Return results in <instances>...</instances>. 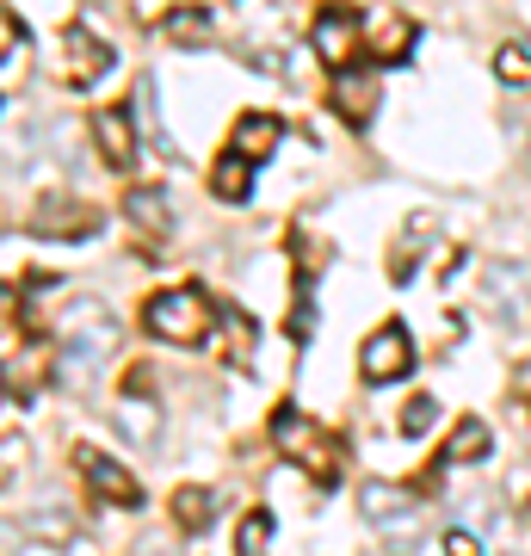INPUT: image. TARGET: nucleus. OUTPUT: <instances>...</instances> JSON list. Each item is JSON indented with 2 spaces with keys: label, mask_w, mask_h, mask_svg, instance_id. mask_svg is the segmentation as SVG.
Wrapping results in <instances>:
<instances>
[{
  "label": "nucleus",
  "mask_w": 531,
  "mask_h": 556,
  "mask_svg": "<svg viewBox=\"0 0 531 556\" xmlns=\"http://www.w3.org/2000/svg\"><path fill=\"white\" fill-rule=\"evenodd\" d=\"M278 137H285V124H278L273 112H248V118L236 124V142H229V149L248 155V161H266L278 149Z\"/></svg>",
  "instance_id": "nucleus-10"
},
{
  "label": "nucleus",
  "mask_w": 531,
  "mask_h": 556,
  "mask_svg": "<svg viewBox=\"0 0 531 556\" xmlns=\"http://www.w3.org/2000/svg\"><path fill=\"white\" fill-rule=\"evenodd\" d=\"M31 229H43V236H93L99 211H75V199H43L31 211Z\"/></svg>",
  "instance_id": "nucleus-8"
},
{
  "label": "nucleus",
  "mask_w": 531,
  "mask_h": 556,
  "mask_svg": "<svg viewBox=\"0 0 531 556\" xmlns=\"http://www.w3.org/2000/svg\"><path fill=\"white\" fill-rule=\"evenodd\" d=\"M149 334L174 340V346H198V340L211 334V303L198 298V291H161L149 303Z\"/></svg>",
  "instance_id": "nucleus-2"
},
{
  "label": "nucleus",
  "mask_w": 531,
  "mask_h": 556,
  "mask_svg": "<svg viewBox=\"0 0 531 556\" xmlns=\"http://www.w3.org/2000/svg\"><path fill=\"white\" fill-rule=\"evenodd\" d=\"M494 68H501V80H531V56L519 50V43H507V50L494 56Z\"/></svg>",
  "instance_id": "nucleus-21"
},
{
  "label": "nucleus",
  "mask_w": 531,
  "mask_h": 556,
  "mask_svg": "<svg viewBox=\"0 0 531 556\" xmlns=\"http://www.w3.org/2000/svg\"><path fill=\"white\" fill-rule=\"evenodd\" d=\"M118 353V321L93 309V303H75L68 309V328H62V383H93Z\"/></svg>",
  "instance_id": "nucleus-1"
},
{
  "label": "nucleus",
  "mask_w": 531,
  "mask_h": 556,
  "mask_svg": "<svg viewBox=\"0 0 531 556\" xmlns=\"http://www.w3.org/2000/svg\"><path fill=\"white\" fill-rule=\"evenodd\" d=\"M358 38H365L358 13H346V7H321V20H315V56L328 62V68H353Z\"/></svg>",
  "instance_id": "nucleus-5"
},
{
  "label": "nucleus",
  "mask_w": 531,
  "mask_h": 556,
  "mask_svg": "<svg viewBox=\"0 0 531 556\" xmlns=\"http://www.w3.org/2000/svg\"><path fill=\"white\" fill-rule=\"evenodd\" d=\"M248 167H254V161H248V155H236V149H229V161H223V167H217V179H211V186H217L223 199H248Z\"/></svg>",
  "instance_id": "nucleus-18"
},
{
  "label": "nucleus",
  "mask_w": 531,
  "mask_h": 556,
  "mask_svg": "<svg viewBox=\"0 0 531 556\" xmlns=\"http://www.w3.org/2000/svg\"><path fill=\"white\" fill-rule=\"evenodd\" d=\"M118 427L137 439H155V408H142V402H124L118 408Z\"/></svg>",
  "instance_id": "nucleus-20"
},
{
  "label": "nucleus",
  "mask_w": 531,
  "mask_h": 556,
  "mask_svg": "<svg viewBox=\"0 0 531 556\" xmlns=\"http://www.w3.org/2000/svg\"><path fill=\"white\" fill-rule=\"evenodd\" d=\"M402 43H408V25H390V31H383V50H390V56H395Z\"/></svg>",
  "instance_id": "nucleus-25"
},
{
  "label": "nucleus",
  "mask_w": 531,
  "mask_h": 556,
  "mask_svg": "<svg viewBox=\"0 0 531 556\" xmlns=\"http://www.w3.org/2000/svg\"><path fill=\"white\" fill-rule=\"evenodd\" d=\"M266 538H273V519H266V514H254L248 526H241V538H236V544H241V551H260Z\"/></svg>",
  "instance_id": "nucleus-23"
},
{
  "label": "nucleus",
  "mask_w": 531,
  "mask_h": 556,
  "mask_svg": "<svg viewBox=\"0 0 531 556\" xmlns=\"http://www.w3.org/2000/svg\"><path fill=\"white\" fill-rule=\"evenodd\" d=\"M482 303H489V316L513 334H531V278L507 260H494L489 273H482Z\"/></svg>",
  "instance_id": "nucleus-3"
},
{
  "label": "nucleus",
  "mask_w": 531,
  "mask_h": 556,
  "mask_svg": "<svg viewBox=\"0 0 531 556\" xmlns=\"http://www.w3.org/2000/svg\"><path fill=\"white\" fill-rule=\"evenodd\" d=\"M433 396H420V402H408V415H402V427H408V433H427V427H433Z\"/></svg>",
  "instance_id": "nucleus-22"
},
{
  "label": "nucleus",
  "mask_w": 531,
  "mask_h": 556,
  "mask_svg": "<svg viewBox=\"0 0 531 556\" xmlns=\"http://www.w3.org/2000/svg\"><path fill=\"white\" fill-rule=\"evenodd\" d=\"M174 514H179V526H186V532H204V526H211V495H204V489H179Z\"/></svg>",
  "instance_id": "nucleus-17"
},
{
  "label": "nucleus",
  "mask_w": 531,
  "mask_h": 556,
  "mask_svg": "<svg viewBox=\"0 0 531 556\" xmlns=\"http://www.w3.org/2000/svg\"><path fill=\"white\" fill-rule=\"evenodd\" d=\"M445 551L470 556V551H482V544H476V532H445Z\"/></svg>",
  "instance_id": "nucleus-24"
},
{
  "label": "nucleus",
  "mask_w": 531,
  "mask_h": 556,
  "mask_svg": "<svg viewBox=\"0 0 531 556\" xmlns=\"http://www.w3.org/2000/svg\"><path fill=\"white\" fill-rule=\"evenodd\" d=\"M105 68H112V50H105V43H93L75 25V31H68V75H75V87H93Z\"/></svg>",
  "instance_id": "nucleus-11"
},
{
  "label": "nucleus",
  "mask_w": 531,
  "mask_h": 556,
  "mask_svg": "<svg viewBox=\"0 0 531 556\" xmlns=\"http://www.w3.org/2000/svg\"><path fill=\"white\" fill-rule=\"evenodd\" d=\"M93 130H99V149H105V161H130L137 137H130V118H124V112H99Z\"/></svg>",
  "instance_id": "nucleus-13"
},
{
  "label": "nucleus",
  "mask_w": 531,
  "mask_h": 556,
  "mask_svg": "<svg viewBox=\"0 0 531 556\" xmlns=\"http://www.w3.org/2000/svg\"><path fill=\"white\" fill-rule=\"evenodd\" d=\"M167 38H174V43H204V38H211V13H198V7L174 13V20H167Z\"/></svg>",
  "instance_id": "nucleus-19"
},
{
  "label": "nucleus",
  "mask_w": 531,
  "mask_h": 556,
  "mask_svg": "<svg viewBox=\"0 0 531 556\" xmlns=\"http://www.w3.org/2000/svg\"><path fill=\"white\" fill-rule=\"evenodd\" d=\"M273 445L291 464H303V470H315V477H334V439L321 433L309 415H296V408H285V415L273 420Z\"/></svg>",
  "instance_id": "nucleus-4"
},
{
  "label": "nucleus",
  "mask_w": 531,
  "mask_h": 556,
  "mask_svg": "<svg viewBox=\"0 0 531 556\" xmlns=\"http://www.w3.org/2000/svg\"><path fill=\"white\" fill-rule=\"evenodd\" d=\"M124 211H130V223H137L142 236H167V204H161V192H130Z\"/></svg>",
  "instance_id": "nucleus-15"
},
{
  "label": "nucleus",
  "mask_w": 531,
  "mask_h": 556,
  "mask_svg": "<svg viewBox=\"0 0 531 556\" xmlns=\"http://www.w3.org/2000/svg\"><path fill=\"white\" fill-rule=\"evenodd\" d=\"M0 38H7V62H0V87H7V93H20V75L31 68V50H25V38H20V20H7V25H0Z\"/></svg>",
  "instance_id": "nucleus-14"
},
{
  "label": "nucleus",
  "mask_w": 531,
  "mask_h": 556,
  "mask_svg": "<svg viewBox=\"0 0 531 556\" xmlns=\"http://www.w3.org/2000/svg\"><path fill=\"white\" fill-rule=\"evenodd\" d=\"M420 495L414 489H395V482H371L365 489V519H371L377 532H408V526H420Z\"/></svg>",
  "instance_id": "nucleus-6"
},
{
  "label": "nucleus",
  "mask_w": 531,
  "mask_h": 556,
  "mask_svg": "<svg viewBox=\"0 0 531 556\" xmlns=\"http://www.w3.org/2000/svg\"><path fill=\"white\" fill-rule=\"evenodd\" d=\"M452 464H482V457H489V427H482V420H464V427H457L452 433Z\"/></svg>",
  "instance_id": "nucleus-16"
},
{
  "label": "nucleus",
  "mask_w": 531,
  "mask_h": 556,
  "mask_svg": "<svg viewBox=\"0 0 531 556\" xmlns=\"http://www.w3.org/2000/svg\"><path fill=\"white\" fill-rule=\"evenodd\" d=\"M334 105H340V118L365 124L377 112V80L371 75H353V68H334Z\"/></svg>",
  "instance_id": "nucleus-9"
},
{
  "label": "nucleus",
  "mask_w": 531,
  "mask_h": 556,
  "mask_svg": "<svg viewBox=\"0 0 531 556\" xmlns=\"http://www.w3.org/2000/svg\"><path fill=\"white\" fill-rule=\"evenodd\" d=\"M408 365H414V346H408L402 328H377V334L365 340V378L371 383H395Z\"/></svg>",
  "instance_id": "nucleus-7"
},
{
  "label": "nucleus",
  "mask_w": 531,
  "mask_h": 556,
  "mask_svg": "<svg viewBox=\"0 0 531 556\" xmlns=\"http://www.w3.org/2000/svg\"><path fill=\"white\" fill-rule=\"evenodd\" d=\"M80 470H87V482H93L105 501H124V507L137 501V477H130V470H118V464H105L99 452H80Z\"/></svg>",
  "instance_id": "nucleus-12"
}]
</instances>
